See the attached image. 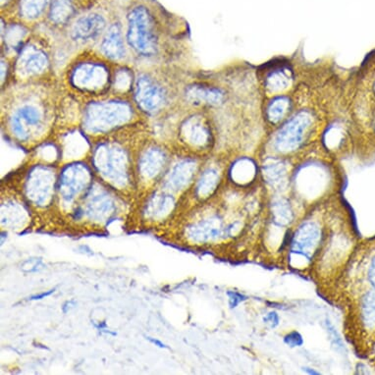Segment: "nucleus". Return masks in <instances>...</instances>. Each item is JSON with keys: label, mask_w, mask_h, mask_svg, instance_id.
Segmentation results:
<instances>
[{"label": "nucleus", "mask_w": 375, "mask_h": 375, "mask_svg": "<svg viewBox=\"0 0 375 375\" xmlns=\"http://www.w3.org/2000/svg\"><path fill=\"white\" fill-rule=\"evenodd\" d=\"M3 121L11 140L23 147L38 145L53 122V104L41 88H23L7 97Z\"/></svg>", "instance_id": "nucleus-1"}, {"label": "nucleus", "mask_w": 375, "mask_h": 375, "mask_svg": "<svg viewBox=\"0 0 375 375\" xmlns=\"http://www.w3.org/2000/svg\"><path fill=\"white\" fill-rule=\"evenodd\" d=\"M119 131L101 136L92 143L90 164L97 179L121 194L132 193L136 186V148L130 147Z\"/></svg>", "instance_id": "nucleus-2"}, {"label": "nucleus", "mask_w": 375, "mask_h": 375, "mask_svg": "<svg viewBox=\"0 0 375 375\" xmlns=\"http://www.w3.org/2000/svg\"><path fill=\"white\" fill-rule=\"evenodd\" d=\"M139 113L129 96L110 94L90 97L81 118V129L88 136L99 139L132 125L138 124Z\"/></svg>", "instance_id": "nucleus-3"}, {"label": "nucleus", "mask_w": 375, "mask_h": 375, "mask_svg": "<svg viewBox=\"0 0 375 375\" xmlns=\"http://www.w3.org/2000/svg\"><path fill=\"white\" fill-rule=\"evenodd\" d=\"M119 194H121L97 178L69 214L71 221L76 224L91 225L94 228H104L121 212L123 201Z\"/></svg>", "instance_id": "nucleus-4"}, {"label": "nucleus", "mask_w": 375, "mask_h": 375, "mask_svg": "<svg viewBox=\"0 0 375 375\" xmlns=\"http://www.w3.org/2000/svg\"><path fill=\"white\" fill-rule=\"evenodd\" d=\"M113 70L110 61L101 54H84L72 62L67 70L69 87L77 94L89 97L110 94Z\"/></svg>", "instance_id": "nucleus-5"}, {"label": "nucleus", "mask_w": 375, "mask_h": 375, "mask_svg": "<svg viewBox=\"0 0 375 375\" xmlns=\"http://www.w3.org/2000/svg\"><path fill=\"white\" fill-rule=\"evenodd\" d=\"M127 45L139 57L152 59L161 50L159 23L143 4L133 7L127 16Z\"/></svg>", "instance_id": "nucleus-6"}, {"label": "nucleus", "mask_w": 375, "mask_h": 375, "mask_svg": "<svg viewBox=\"0 0 375 375\" xmlns=\"http://www.w3.org/2000/svg\"><path fill=\"white\" fill-rule=\"evenodd\" d=\"M59 171L55 164L39 163L25 172L21 194L34 210H48L57 203Z\"/></svg>", "instance_id": "nucleus-7"}, {"label": "nucleus", "mask_w": 375, "mask_h": 375, "mask_svg": "<svg viewBox=\"0 0 375 375\" xmlns=\"http://www.w3.org/2000/svg\"><path fill=\"white\" fill-rule=\"evenodd\" d=\"M96 179L91 164L84 161L64 164L57 180V203L60 210L70 214Z\"/></svg>", "instance_id": "nucleus-8"}, {"label": "nucleus", "mask_w": 375, "mask_h": 375, "mask_svg": "<svg viewBox=\"0 0 375 375\" xmlns=\"http://www.w3.org/2000/svg\"><path fill=\"white\" fill-rule=\"evenodd\" d=\"M171 152L163 143L145 141L136 152L135 171L138 189L150 190L159 186L170 166Z\"/></svg>", "instance_id": "nucleus-9"}, {"label": "nucleus", "mask_w": 375, "mask_h": 375, "mask_svg": "<svg viewBox=\"0 0 375 375\" xmlns=\"http://www.w3.org/2000/svg\"><path fill=\"white\" fill-rule=\"evenodd\" d=\"M132 99L143 114L159 116L170 104L171 92L163 79L152 72H140L136 75Z\"/></svg>", "instance_id": "nucleus-10"}, {"label": "nucleus", "mask_w": 375, "mask_h": 375, "mask_svg": "<svg viewBox=\"0 0 375 375\" xmlns=\"http://www.w3.org/2000/svg\"><path fill=\"white\" fill-rule=\"evenodd\" d=\"M52 55L41 39H28L16 54L14 75L21 82H36L50 70Z\"/></svg>", "instance_id": "nucleus-11"}, {"label": "nucleus", "mask_w": 375, "mask_h": 375, "mask_svg": "<svg viewBox=\"0 0 375 375\" xmlns=\"http://www.w3.org/2000/svg\"><path fill=\"white\" fill-rule=\"evenodd\" d=\"M176 205L174 194L156 187L150 190L141 205V221L150 226L162 225L174 214Z\"/></svg>", "instance_id": "nucleus-12"}, {"label": "nucleus", "mask_w": 375, "mask_h": 375, "mask_svg": "<svg viewBox=\"0 0 375 375\" xmlns=\"http://www.w3.org/2000/svg\"><path fill=\"white\" fill-rule=\"evenodd\" d=\"M196 172L198 163L193 159H182L174 163L171 161L165 175L157 187L174 194H179L193 183Z\"/></svg>", "instance_id": "nucleus-13"}, {"label": "nucleus", "mask_w": 375, "mask_h": 375, "mask_svg": "<svg viewBox=\"0 0 375 375\" xmlns=\"http://www.w3.org/2000/svg\"><path fill=\"white\" fill-rule=\"evenodd\" d=\"M227 226H224L219 215H210L187 225L185 237L194 244H210L228 236Z\"/></svg>", "instance_id": "nucleus-14"}, {"label": "nucleus", "mask_w": 375, "mask_h": 375, "mask_svg": "<svg viewBox=\"0 0 375 375\" xmlns=\"http://www.w3.org/2000/svg\"><path fill=\"white\" fill-rule=\"evenodd\" d=\"M312 124V116L307 112H300L284 125L275 139V147L282 152L297 149L302 143Z\"/></svg>", "instance_id": "nucleus-15"}, {"label": "nucleus", "mask_w": 375, "mask_h": 375, "mask_svg": "<svg viewBox=\"0 0 375 375\" xmlns=\"http://www.w3.org/2000/svg\"><path fill=\"white\" fill-rule=\"evenodd\" d=\"M108 29V21L101 13L92 12L78 18L70 29V38L74 43L87 45L103 38Z\"/></svg>", "instance_id": "nucleus-16"}, {"label": "nucleus", "mask_w": 375, "mask_h": 375, "mask_svg": "<svg viewBox=\"0 0 375 375\" xmlns=\"http://www.w3.org/2000/svg\"><path fill=\"white\" fill-rule=\"evenodd\" d=\"M31 208L25 199L21 196H2L1 226L10 230H22L29 222Z\"/></svg>", "instance_id": "nucleus-17"}, {"label": "nucleus", "mask_w": 375, "mask_h": 375, "mask_svg": "<svg viewBox=\"0 0 375 375\" xmlns=\"http://www.w3.org/2000/svg\"><path fill=\"white\" fill-rule=\"evenodd\" d=\"M181 142L196 150L207 148L212 140V132L205 118L194 115L185 119L178 130Z\"/></svg>", "instance_id": "nucleus-18"}, {"label": "nucleus", "mask_w": 375, "mask_h": 375, "mask_svg": "<svg viewBox=\"0 0 375 375\" xmlns=\"http://www.w3.org/2000/svg\"><path fill=\"white\" fill-rule=\"evenodd\" d=\"M126 43L121 24L114 22L104 32L99 43V52L110 62H121L127 59Z\"/></svg>", "instance_id": "nucleus-19"}, {"label": "nucleus", "mask_w": 375, "mask_h": 375, "mask_svg": "<svg viewBox=\"0 0 375 375\" xmlns=\"http://www.w3.org/2000/svg\"><path fill=\"white\" fill-rule=\"evenodd\" d=\"M88 136L83 130L71 131L64 136L60 145L61 159L67 161H83V156L91 154L92 145L88 141Z\"/></svg>", "instance_id": "nucleus-20"}, {"label": "nucleus", "mask_w": 375, "mask_h": 375, "mask_svg": "<svg viewBox=\"0 0 375 375\" xmlns=\"http://www.w3.org/2000/svg\"><path fill=\"white\" fill-rule=\"evenodd\" d=\"M319 227L314 222H307L298 229L292 240V252L304 258H311L312 252L321 242Z\"/></svg>", "instance_id": "nucleus-21"}, {"label": "nucleus", "mask_w": 375, "mask_h": 375, "mask_svg": "<svg viewBox=\"0 0 375 375\" xmlns=\"http://www.w3.org/2000/svg\"><path fill=\"white\" fill-rule=\"evenodd\" d=\"M184 97L188 103L196 106H219L224 101V92L221 89L201 84L187 87Z\"/></svg>", "instance_id": "nucleus-22"}, {"label": "nucleus", "mask_w": 375, "mask_h": 375, "mask_svg": "<svg viewBox=\"0 0 375 375\" xmlns=\"http://www.w3.org/2000/svg\"><path fill=\"white\" fill-rule=\"evenodd\" d=\"M136 74L130 67L124 65L117 67L113 70L110 92L119 96H129L133 92Z\"/></svg>", "instance_id": "nucleus-23"}, {"label": "nucleus", "mask_w": 375, "mask_h": 375, "mask_svg": "<svg viewBox=\"0 0 375 375\" xmlns=\"http://www.w3.org/2000/svg\"><path fill=\"white\" fill-rule=\"evenodd\" d=\"M2 43L8 52L17 54L20 48L27 41L28 31L26 28L21 24H11L6 27V30L2 28Z\"/></svg>", "instance_id": "nucleus-24"}, {"label": "nucleus", "mask_w": 375, "mask_h": 375, "mask_svg": "<svg viewBox=\"0 0 375 375\" xmlns=\"http://www.w3.org/2000/svg\"><path fill=\"white\" fill-rule=\"evenodd\" d=\"M74 15L72 0H50L48 7V19L55 26H64Z\"/></svg>", "instance_id": "nucleus-25"}, {"label": "nucleus", "mask_w": 375, "mask_h": 375, "mask_svg": "<svg viewBox=\"0 0 375 375\" xmlns=\"http://www.w3.org/2000/svg\"><path fill=\"white\" fill-rule=\"evenodd\" d=\"M219 180L220 176L217 169L214 168L205 169L200 175L194 188L196 198L203 200L210 196L219 186Z\"/></svg>", "instance_id": "nucleus-26"}, {"label": "nucleus", "mask_w": 375, "mask_h": 375, "mask_svg": "<svg viewBox=\"0 0 375 375\" xmlns=\"http://www.w3.org/2000/svg\"><path fill=\"white\" fill-rule=\"evenodd\" d=\"M50 0H19L18 13L22 19L38 20L50 7Z\"/></svg>", "instance_id": "nucleus-27"}, {"label": "nucleus", "mask_w": 375, "mask_h": 375, "mask_svg": "<svg viewBox=\"0 0 375 375\" xmlns=\"http://www.w3.org/2000/svg\"><path fill=\"white\" fill-rule=\"evenodd\" d=\"M263 173L266 181L273 187H282L286 182L287 169L282 161H273L265 164Z\"/></svg>", "instance_id": "nucleus-28"}, {"label": "nucleus", "mask_w": 375, "mask_h": 375, "mask_svg": "<svg viewBox=\"0 0 375 375\" xmlns=\"http://www.w3.org/2000/svg\"><path fill=\"white\" fill-rule=\"evenodd\" d=\"M363 318L367 327H374L375 325V291H370L363 298Z\"/></svg>", "instance_id": "nucleus-29"}, {"label": "nucleus", "mask_w": 375, "mask_h": 375, "mask_svg": "<svg viewBox=\"0 0 375 375\" xmlns=\"http://www.w3.org/2000/svg\"><path fill=\"white\" fill-rule=\"evenodd\" d=\"M273 215L274 220L278 225H287L293 219L290 205L288 201H278L273 205Z\"/></svg>", "instance_id": "nucleus-30"}, {"label": "nucleus", "mask_w": 375, "mask_h": 375, "mask_svg": "<svg viewBox=\"0 0 375 375\" xmlns=\"http://www.w3.org/2000/svg\"><path fill=\"white\" fill-rule=\"evenodd\" d=\"M289 108V101L286 97L274 99L268 106L267 115L270 121L278 122L286 114Z\"/></svg>", "instance_id": "nucleus-31"}, {"label": "nucleus", "mask_w": 375, "mask_h": 375, "mask_svg": "<svg viewBox=\"0 0 375 375\" xmlns=\"http://www.w3.org/2000/svg\"><path fill=\"white\" fill-rule=\"evenodd\" d=\"M289 85V76L283 71L274 72L267 79V87L272 91H280Z\"/></svg>", "instance_id": "nucleus-32"}, {"label": "nucleus", "mask_w": 375, "mask_h": 375, "mask_svg": "<svg viewBox=\"0 0 375 375\" xmlns=\"http://www.w3.org/2000/svg\"><path fill=\"white\" fill-rule=\"evenodd\" d=\"M43 267V261L39 259H29L23 263L22 270L25 272H38Z\"/></svg>", "instance_id": "nucleus-33"}, {"label": "nucleus", "mask_w": 375, "mask_h": 375, "mask_svg": "<svg viewBox=\"0 0 375 375\" xmlns=\"http://www.w3.org/2000/svg\"><path fill=\"white\" fill-rule=\"evenodd\" d=\"M285 342L291 347H300L304 343V340L298 333L292 332L285 338Z\"/></svg>", "instance_id": "nucleus-34"}, {"label": "nucleus", "mask_w": 375, "mask_h": 375, "mask_svg": "<svg viewBox=\"0 0 375 375\" xmlns=\"http://www.w3.org/2000/svg\"><path fill=\"white\" fill-rule=\"evenodd\" d=\"M9 73H10V66H9V62L7 59H4L2 57L1 59V85L2 88L4 87V83L7 78H8Z\"/></svg>", "instance_id": "nucleus-35"}, {"label": "nucleus", "mask_w": 375, "mask_h": 375, "mask_svg": "<svg viewBox=\"0 0 375 375\" xmlns=\"http://www.w3.org/2000/svg\"><path fill=\"white\" fill-rule=\"evenodd\" d=\"M265 323L270 324L273 328L276 327L279 323V317L277 316L276 312H270V314H268L265 317Z\"/></svg>", "instance_id": "nucleus-36"}, {"label": "nucleus", "mask_w": 375, "mask_h": 375, "mask_svg": "<svg viewBox=\"0 0 375 375\" xmlns=\"http://www.w3.org/2000/svg\"><path fill=\"white\" fill-rule=\"evenodd\" d=\"M231 307H236L243 301L242 296L237 293H229Z\"/></svg>", "instance_id": "nucleus-37"}, {"label": "nucleus", "mask_w": 375, "mask_h": 375, "mask_svg": "<svg viewBox=\"0 0 375 375\" xmlns=\"http://www.w3.org/2000/svg\"><path fill=\"white\" fill-rule=\"evenodd\" d=\"M55 289H52V290L50 291H45L43 292V293L41 294H37V295L32 296L31 298H29L30 301H39V300H43V298H45L48 297H50V296H52L53 293H54Z\"/></svg>", "instance_id": "nucleus-38"}, {"label": "nucleus", "mask_w": 375, "mask_h": 375, "mask_svg": "<svg viewBox=\"0 0 375 375\" xmlns=\"http://www.w3.org/2000/svg\"><path fill=\"white\" fill-rule=\"evenodd\" d=\"M369 275L370 282H372V284L374 285L375 288V258L374 259V261H372V265H370Z\"/></svg>", "instance_id": "nucleus-39"}, {"label": "nucleus", "mask_w": 375, "mask_h": 375, "mask_svg": "<svg viewBox=\"0 0 375 375\" xmlns=\"http://www.w3.org/2000/svg\"><path fill=\"white\" fill-rule=\"evenodd\" d=\"M147 339L149 340L150 343L156 345V346L159 347V348H161V349L168 348V346H166V345L164 344L163 342H161V340L156 339V338H152V337H147Z\"/></svg>", "instance_id": "nucleus-40"}, {"label": "nucleus", "mask_w": 375, "mask_h": 375, "mask_svg": "<svg viewBox=\"0 0 375 375\" xmlns=\"http://www.w3.org/2000/svg\"><path fill=\"white\" fill-rule=\"evenodd\" d=\"M76 303L74 302V301H68V302L65 303L63 307H62V311H63L64 314H67V312H70L73 307H75Z\"/></svg>", "instance_id": "nucleus-41"}, {"label": "nucleus", "mask_w": 375, "mask_h": 375, "mask_svg": "<svg viewBox=\"0 0 375 375\" xmlns=\"http://www.w3.org/2000/svg\"><path fill=\"white\" fill-rule=\"evenodd\" d=\"M12 1V0H1V7L2 9L4 8V7L8 6L10 2Z\"/></svg>", "instance_id": "nucleus-42"}]
</instances>
